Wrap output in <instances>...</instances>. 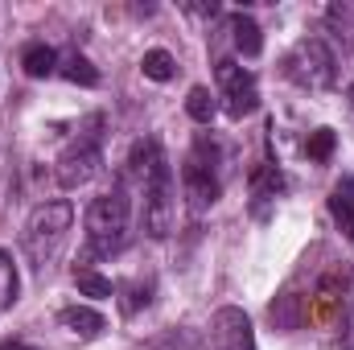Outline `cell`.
Returning a JSON list of instances; mask_svg holds the SVG:
<instances>
[{"label":"cell","instance_id":"obj_2","mask_svg":"<svg viewBox=\"0 0 354 350\" xmlns=\"http://www.w3.org/2000/svg\"><path fill=\"white\" fill-rule=\"evenodd\" d=\"M71 223H75L71 202H41V206L29 214V227H25V243H29V252H33L37 260H46V256L66 239Z\"/></svg>","mask_w":354,"mask_h":350},{"label":"cell","instance_id":"obj_23","mask_svg":"<svg viewBox=\"0 0 354 350\" xmlns=\"http://www.w3.org/2000/svg\"><path fill=\"white\" fill-rule=\"evenodd\" d=\"M0 350H33V347H25V342H4Z\"/></svg>","mask_w":354,"mask_h":350},{"label":"cell","instance_id":"obj_1","mask_svg":"<svg viewBox=\"0 0 354 350\" xmlns=\"http://www.w3.org/2000/svg\"><path fill=\"white\" fill-rule=\"evenodd\" d=\"M128 214H132V206H128L124 190H111V194L91 202V210H87V252L91 256H107V252H115L124 243Z\"/></svg>","mask_w":354,"mask_h":350},{"label":"cell","instance_id":"obj_11","mask_svg":"<svg viewBox=\"0 0 354 350\" xmlns=\"http://www.w3.org/2000/svg\"><path fill=\"white\" fill-rule=\"evenodd\" d=\"M58 322H62L71 334H79V338H95V334L103 330V317H99L95 309H87V305H71V309H62Z\"/></svg>","mask_w":354,"mask_h":350},{"label":"cell","instance_id":"obj_18","mask_svg":"<svg viewBox=\"0 0 354 350\" xmlns=\"http://www.w3.org/2000/svg\"><path fill=\"white\" fill-rule=\"evenodd\" d=\"M62 75H66L71 83H79V87H95V83H99V71L91 66V58H83V54H71L66 66H62Z\"/></svg>","mask_w":354,"mask_h":350},{"label":"cell","instance_id":"obj_10","mask_svg":"<svg viewBox=\"0 0 354 350\" xmlns=\"http://www.w3.org/2000/svg\"><path fill=\"white\" fill-rule=\"evenodd\" d=\"M128 165H132V174L140 177L145 185H149V177L161 174L165 169V157H161V149H157V140H140L136 149H132V157H128Z\"/></svg>","mask_w":354,"mask_h":350},{"label":"cell","instance_id":"obj_21","mask_svg":"<svg viewBox=\"0 0 354 350\" xmlns=\"http://www.w3.org/2000/svg\"><path fill=\"white\" fill-rule=\"evenodd\" d=\"M252 185H256L260 194H276V190H284V177L276 174V169H256V174H252Z\"/></svg>","mask_w":354,"mask_h":350},{"label":"cell","instance_id":"obj_9","mask_svg":"<svg viewBox=\"0 0 354 350\" xmlns=\"http://www.w3.org/2000/svg\"><path fill=\"white\" fill-rule=\"evenodd\" d=\"M330 214H334V223L346 231V239H354V174L338 181V190H334V198H330Z\"/></svg>","mask_w":354,"mask_h":350},{"label":"cell","instance_id":"obj_8","mask_svg":"<svg viewBox=\"0 0 354 350\" xmlns=\"http://www.w3.org/2000/svg\"><path fill=\"white\" fill-rule=\"evenodd\" d=\"M185 194H189L194 210H206V206L218 202V181L210 174V165H202V161H189L185 165Z\"/></svg>","mask_w":354,"mask_h":350},{"label":"cell","instance_id":"obj_13","mask_svg":"<svg viewBox=\"0 0 354 350\" xmlns=\"http://www.w3.org/2000/svg\"><path fill=\"white\" fill-rule=\"evenodd\" d=\"M21 66H25L29 79H50V75L58 71V54H54L50 46H29V50L21 54Z\"/></svg>","mask_w":354,"mask_h":350},{"label":"cell","instance_id":"obj_16","mask_svg":"<svg viewBox=\"0 0 354 350\" xmlns=\"http://www.w3.org/2000/svg\"><path fill=\"white\" fill-rule=\"evenodd\" d=\"M75 284L83 297H111V280L95 268H75Z\"/></svg>","mask_w":354,"mask_h":350},{"label":"cell","instance_id":"obj_5","mask_svg":"<svg viewBox=\"0 0 354 350\" xmlns=\"http://www.w3.org/2000/svg\"><path fill=\"white\" fill-rule=\"evenodd\" d=\"M145 227L153 239H165L174 231V181H169V165L161 174L149 177L145 185Z\"/></svg>","mask_w":354,"mask_h":350},{"label":"cell","instance_id":"obj_22","mask_svg":"<svg viewBox=\"0 0 354 350\" xmlns=\"http://www.w3.org/2000/svg\"><path fill=\"white\" fill-rule=\"evenodd\" d=\"M140 305H149V284H145V288H140V284H132V288H128V297H124V309H128V313H136Z\"/></svg>","mask_w":354,"mask_h":350},{"label":"cell","instance_id":"obj_15","mask_svg":"<svg viewBox=\"0 0 354 350\" xmlns=\"http://www.w3.org/2000/svg\"><path fill=\"white\" fill-rule=\"evenodd\" d=\"M174 54L169 50H149L145 58H140V71H145V79H153V83H169L174 79Z\"/></svg>","mask_w":354,"mask_h":350},{"label":"cell","instance_id":"obj_20","mask_svg":"<svg viewBox=\"0 0 354 350\" xmlns=\"http://www.w3.org/2000/svg\"><path fill=\"white\" fill-rule=\"evenodd\" d=\"M305 153H309V161H330V157H334V128H317V132H309Z\"/></svg>","mask_w":354,"mask_h":350},{"label":"cell","instance_id":"obj_4","mask_svg":"<svg viewBox=\"0 0 354 350\" xmlns=\"http://www.w3.org/2000/svg\"><path fill=\"white\" fill-rule=\"evenodd\" d=\"M95 169H99V132H87L83 140H75L58 157L54 177H58L62 190H79V185H87L91 177H95Z\"/></svg>","mask_w":354,"mask_h":350},{"label":"cell","instance_id":"obj_3","mask_svg":"<svg viewBox=\"0 0 354 350\" xmlns=\"http://www.w3.org/2000/svg\"><path fill=\"white\" fill-rule=\"evenodd\" d=\"M284 75H288L292 83H301V87L322 91V87L334 83V54H330L326 42H317V37L297 42L292 54L284 58Z\"/></svg>","mask_w":354,"mask_h":350},{"label":"cell","instance_id":"obj_24","mask_svg":"<svg viewBox=\"0 0 354 350\" xmlns=\"http://www.w3.org/2000/svg\"><path fill=\"white\" fill-rule=\"evenodd\" d=\"M351 107H354V83H351Z\"/></svg>","mask_w":354,"mask_h":350},{"label":"cell","instance_id":"obj_14","mask_svg":"<svg viewBox=\"0 0 354 350\" xmlns=\"http://www.w3.org/2000/svg\"><path fill=\"white\" fill-rule=\"evenodd\" d=\"M268 313H272V322H276L280 330H297V326H301V317H305V309H301V297H297V293L276 297V305H272Z\"/></svg>","mask_w":354,"mask_h":350},{"label":"cell","instance_id":"obj_7","mask_svg":"<svg viewBox=\"0 0 354 350\" xmlns=\"http://www.w3.org/2000/svg\"><path fill=\"white\" fill-rule=\"evenodd\" d=\"M214 350H256L252 322L243 309H218L214 313Z\"/></svg>","mask_w":354,"mask_h":350},{"label":"cell","instance_id":"obj_17","mask_svg":"<svg viewBox=\"0 0 354 350\" xmlns=\"http://www.w3.org/2000/svg\"><path fill=\"white\" fill-rule=\"evenodd\" d=\"M17 288H21V280H17V264L8 252H0V309H8L12 301H17Z\"/></svg>","mask_w":354,"mask_h":350},{"label":"cell","instance_id":"obj_6","mask_svg":"<svg viewBox=\"0 0 354 350\" xmlns=\"http://www.w3.org/2000/svg\"><path fill=\"white\" fill-rule=\"evenodd\" d=\"M218 83H223V91H227V111H231L235 120H243V116H252V111L260 107L256 79H252L243 66H235V62H218Z\"/></svg>","mask_w":354,"mask_h":350},{"label":"cell","instance_id":"obj_19","mask_svg":"<svg viewBox=\"0 0 354 350\" xmlns=\"http://www.w3.org/2000/svg\"><path fill=\"white\" fill-rule=\"evenodd\" d=\"M185 111H189V120L210 124V116H214V99H210V91H206V87H194L189 95H185Z\"/></svg>","mask_w":354,"mask_h":350},{"label":"cell","instance_id":"obj_12","mask_svg":"<svg viewBox=\"0 0 354 350\" xmlns=\"http://www.w3.org/2000/svg\"><path fill=\"white\" fill-rule=\"evenodd\" d=\"M231 33H235V50H239L243 58H256V54L264 50V33H260V25H256L252 17H235V21H231Z\"/></svg>","mask_w":354,"mask_h":350}]
</instances>
